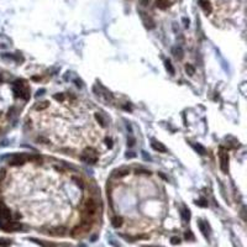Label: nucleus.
I'll list each match as a JSON object with an SVG mask.
<instances>
[{
  "mask_svg": "<svg viewBox=\"0 0 247 247\" xmlns=\"http://www.w3.org/2000/svg\"><path fill=\"white\" fill-rule=\"evenodd\" d=\"M25 162H26V156H24V154H13V156L8 157V164L11 167L21 166Z\"/></svg>",
  "mask_w": 247,
  "mask_h": 247,
  "instance_id": "obj_1",
  "label": "nucleus"
},
{
  "mask_svg": "<svg viewBox=\"0 0 247 247\" xmlns=\"http://www.w3.org/2000/svg\"><path fill=\"white\" fill-rule=\"evenodd\" d=\"M219 160H220V169L224 173H227L229 172V154L224 151H220Z\"/></svg>",
  "mask_w": 247,
  "mask_h": 247,
  "instance_id": "obj_2",
  "label": "nucleus"
},
{
  "mask_svg": "<svg viewBox=\"0 0 247 247\" xmlns=\"http://www.w3.org/2000/svg\"><path fill=\"white\" fill-rule=\"evenodd\" d=\"M2 230L4 231H8V232H13V231H19V230H22V225L20 223H16V221H10L9 224H6L5 226L2 227Z\"/></svg>",
  "mask_w": 247,
  "mask_h": 247,
  "instance_id": "obj_3",
  "label": "nucleus"
},
{
  "mask_svg": "<svg viewBox=\"0 0 247 247\" xmlns=\"http://www.w3.org/2000/svg\"><path fill=\"white\" fill-rule=\"evenodd\" d=\"M140 14H141V19H142V21H143V24H145V26L146 27H148V28H153L154 27V21L146 14V13H143V11H140Z\"/></svg>",
  "mask_w": 247,
  "mask_h": 247,
  "instance_id": "obj_4",
  "label": "nucleus"
},
{
  "mask_svg": "<svg viewBox=\"0 0 247 247\" xmlns=\"http://www.w3.org/2000/svg\"><path fill=\"white\" fill-rule=\"evenodd\" d=\"M199 5H200L201 10H203V11H204L206 15L211 14L212 8H211V5H210V3L208 2V0H199Z\"/></svg>",
  "mask_w": 247,
  "mask_h": 247,
  "instance_id": "obj_5",
  "label": "nucleus"
},
{
  "mask_svg": "<svg viewBox=\"0 0 247 247\" xmlns=\"http://www.w3.org/2000/svg\"><path fill=\"white\" fill-rule=\"evenodd\" d=\"M152 143H151V146H152V148L154 149V151H158V152H167V147L163 145V143H161V142H158V141H156V140H152L151 141Z\"/></svg>",
  "mask_w": 247,
  "mask_h": 247,
  "instance_id": "obj_6",
  "label": "nucleus"
},
{
  "mask_svg": "<svg viewBox=\"0 0 247 247\" xmlns=\"http://www.w3.org/2000/svg\"><path fill=\"white\" fill-rule=\"evenodd\" d=\"M80 160L87 164H95L98 161V158L95 156H89V154H85V153L80 156Z\"/></svg>",
  "mask_w": 247,
  "mask_h": 247,
  "instance_id": "obj_7",
  "label": "nucleus"
},
{
  "mask_svg": "<svg viewBox=\"0 0 247 247\" xmlns=\"http://www.w3.org/2000/svg\"><path fill=\"white\" fill-rule=\"evenodd\" d=\"M198 226H199V230L201 231V234L206 238H209V226H208V224L205 221H203V220H198Z\"/></svg>",
  "mask_w": 247,
  "mask_h": 247,
  "instance_id": "obj_8",
  "label": "nucleus"
},
{
  "mask_svg": "<svg viewBox=\"0 0 247 247\" xmlns=\"http://www.w3.org/2000/svg\"><path fill=\"white\" fill-rule=\"evenodd\" d=\"M180 216H182L183 221H189V219H190V211H189V209L187 206H183L180 209Z\"/></svg>",
  "mask_w": 247,
  "mask_h": 247,
  "instance_id": "obj_9",
  "label": "nucleus"
},
{
  "mask_svg": "<svg viewBox=\"0 0 247 247\" xmlns=\"http://www.w3.org/2000/svg\"><path fill=\"white\" fill-rule=\"evenodd\" d=\"M169 0H156V6L161 10H166L167 8H169Z\"/></svg>",
  "mask_w": 247,
  "mask_h": 247,
  "instance_id": "obj_10",
  "label": "nucleus"
},
{
  "mask_svg": "<svg viewBox=\"0 0 247 247\" xmlns=\"http://www.w3.org/2000/svg\"><path fill=\"white\" fill-rule=\"evenodd\" d=\"M48 234L54 235V236H65L67 234V230L65 227H56L54 230H51Z\"/></svg>",
  "mask_w": 247,
  "mask_h": 247,
  "instance_id": "obj_11",
  "label": "nucleus"
},
{
  "mask_svg": "<svg viewBox=\"0 0 247 247\" xmlns=\"http://www.w3.org/2000/svg\"><path fill=\"white\" fill-rule=\"evenodd\" d=\"M190 146L199 153V154H206V149L204 146H201L200 143H190Z\"/></svg>",
  "mask_w": 247,
  "mask_h": 247,
  "instance_id": "obj_12",
  "label": "nucleus"
},
{
  "mask_svg": "<svg viewBox=\"0 0 247 247\" xmlns=\"http://www.w3.org/2000/svg\"><path fill=\"white\" fill-rule=\"evenodd\" d=\"M130 173V171L129 169H126V168H121V169H116V171H114V175L115 177H125V175H127Z\"/></svg>",
  "mask_w": 247,
  "mask_h": 247,
  "instance_id": "obj_13",
  "label": "nucleus"
},
{
  "mask_svg": "<svg viewBox=\"0 0 247 247\" xmlns=\"http://www.w3.org/2000/svg\"><path fill=\"white\" fill-rule=\"evenodd\" d=\"M172 52H173L174 57H175V58H178V59H182V58H183V56H184V52H183L182 47H174V48L172 50Z\"/></svg>",
  "mask_w": 247,
  "mask_h": 247,
  "instance_id": "obj_14",
  "label": "nucleus"
},
{
  "mask_svg": "<svg viewBox=\"0 0 247 247\" xmlns=\"http://www.w3.org/2000/svg\"><path fill=\"white\" fill-rule=\"evenodd\" d=\"M111 225L114 227H120L122 225V218H120V216H114V218L111 219Z\"/></svg>",
  "mask_w": 247,
  "mask_h": 247,
  "instance_id": "obj_15",
  "label": "nucleus"
},
{
  "mask_svg": "<svg viewBox=\"0 0 247 247\" xmlns=\"http://www.w3.org/2000/svg\"><path fill=\"white\" fill-rule=\"evenodd\" d=\"M95 119L99 121V124H100L101 126H104V127H105V126L108 125V121H106V119L103 116V114H99V112H98V114H95Z\"/></svg>",
  "mask_w": 247,
  "mask_h": 247,
  "instance_id": "obj_16",
  "label": "nucleus"
},
{
  "mask_svg": "<svg viewBox=\"0 0 247 247\" xmlns=\"http://www.w3.org/2000/svg\"><path fill=\"white\" fill-rule=\"evenodd\" d=\"M164 65H166V69L169 72V74H172V76H173V74L175 73V71H174V68H173V66H172V63H171V61H168V59H167V61L164 62Z\"/></svg>",
  "mask_w": 247,
  "mask_h": 247,
  "instance_id": "obj_17",
  "label": "nucleus"
},
{
  "mask_svg": "<svg viewBox=\"0 0 247 247\" xmlns=\"http://www.w3.org/2000/svg\"><path fill=\"white\" fill-rule=\"evenodd\" d=\"M185 72H187L189 76H194L195 74V68L192 65H185Z\"/></svg>",
  "mask_w": 247,
  "mask_h": 247,
  "instance_id": "obj_18",
  "label": "nucleus"
},
{
  "mask_svg": "<svg viewBox=\"0 0 247 247\" xmlns=\"http://www.w3.org/2000/svg\"><path fill=\"white\" fill-rule=\"evenodd\" d=\"M198 206H200V208H208V200L206 199H204V198H201V199H199V200H197V203H195Z\"/></svg>",
  "mask_w": 247,
  "mask_h": 247,
  "instance_id": "obj_19",
  "label": "nucleus"
},
{
  "mask_svg": "<svg viewBox=\"0 0 247 247\" xmlns=\"http://www.w3.org/2000/svg\"><path fill=\"white\" fill-rule=\"evenodd\" d=\"M2 84H4V83H2ZM2 84H0V85H2ZM3 115H4V116L8 119V114H6V112H4L2 109H0V120H2ZM2 131H3V125H2V122H0V134H2Z\"/></svg>",
  "mask_w": 247,
  "mask_h": 247,
  "instance_id": "obj_20",
  "label": "nucleus"
},
{
  "mask_svg": "<svg viewBox=\"0 0 247 247\" xmlns=\"http://www.w3.org/2000/svg\"><path fill=\"white\" fill-rule=\"evenodd\" d=\"M135 143H136V138L132 137V136H130V137L127 138V146H129V147H134Z\"/></svg>",
  "mask_w": 247,
  "mask_h": 247,
  "instance_id": "obj_21",
  "label": "nucleus"
},
{
  "mask_svg": "<svg viewBox=\"0 0 247 247\" xmlns=\"http://www.w3.org/2000/svg\"><path fill=\"white\" fill-rule=\"evenodd\" d=\"M54 99L58 100V101H65V100H66V97H65V94H56V95H54Z\"/></svg>",
  "mask_w": 247,
  "mask_h": 247,
  "instance_id": "obj_22",
  "label": "nucleus"
},
{
  "mask_svg": "<svg viewBox=\"0 0 247 247\" xmlns=\"http://www.w3.org/2000/svg\"><path fill=\"white\" fill-rule=\"evenodd\" d=\"M73 180L76 182V184L78 185V187H80V188L84 187V184H83V180H82V179H78L77 177H73Z\"/></svg>",
  "mask_w": 247,
  "mask_h": 247,
  "instance_id": "obj_23",
  "label": "nucleus"
},
{
  "mask_svg": "<svg viewBox=\"0 0 247 247\" xmlns=\"http://www.w3.org/2000/svg\"><path fill=\"white\" fill-rule=\"evenodd\" d=\"M136 173H137V174H138V173H141V174H149L151 172L147 171V169H145V168H137V169H136Z\"/></svg>",
  "mask_w": 247,
  "mask_h": 247,
  "instance_id": "obj_24",
  "label": "nucleus"
},
{
  "mask_svg": "<svg viewBox=\"0 0 247 247\" xmlns=\"http://www.w3.org/2000/svg\"><path fill=\"white\" fill-rule=\"evenodd\" d=\"M171 242H172V245H179V243H180V238L177 237V236H173V237L171 238Z\"/></svg>",
  "mask_w": 247,
  "mask_h": 247,
  "instance_id": "obj_25",
  "label": "nucleus"
},
{
  "mask_svg": "<svg viewBox=\"0 0 247 247\" xmlns=\"http://www.w3.org/2000/svg\"><path fill=\"white\" fill-rule=\"evenodd\" d=\"M40 104H41V105H37V106H36V109H37V110H43V109H46V108L48 106V104H47L46 101L40 103Z\"/></svg>",
  "mask_w": 247,
  "mask_h": 247,
  "instance_id": "obj_26",
  "label": "nucleus"
},
{
  "mask_svg": "<svg viewBox=\"0 0 247 247\" xmlns=\"http://www.w3.org/2000/svg\"><path fill=\"white\" fill-rule=\"evenodd\" d=\"M141 154H142V157H143V160H145V161H152V158L148 156V154H147L145 151H142V152H141Z\"/></svg>",
  "mask_w": 247,
  "mask_h": 247,
  "instance_id": "obj_27",
  "label": "nucleus"
},
{
  "mask_svg": "<svg viewBox=\"0 0 247 247\" xmlns=\"http://www.w3.org/2000/svg\"><path fill=\"white\" fill-rule=\"evenodd\" d=\"M185 238H187V240H194V236H193L192 231H187V232H185Z\"/></svg>",
  "mask_w": 247,
  "mask_h": 247,
  "instance_id": "obj_28",
  "label": "nucleus"
},
{
  "mask_svg": "<svg viewBox=\"0 0 247 247\" xmlns=\"http://www.w3.org/2000/svg\"><path fill=\"white\" fill-rule=\"evenodd\" d=\"M105 143H106V146H108L109 148H111V147H112V140H111L110 137H108V138L105 140Z\"/></svg>",
  "mask_w": 247,
  "mask_h": 247,
  "instance_id": "obj_29",
  "label": "nucleus"
},
{
  "mask_svg": "<svg viewBox=\"0 0 247 247\" xmlns=\"http://www.w3.org/2000/svg\"><path fill=\"white\" fill-rule=\"evenodd\" d=\"M136 157V153L134 152H127L126 153V158H135Z\"/></svg>",
  "mask_w": 247,
  "mask_h": 247,
  "instance_id": "obj_30",
  "label": "nucleus"
},
{
  "mask_svg": "<svg viewBox=\"0 0 247 247\" xmlns=\"http://www.w3.org/2000/svg\"><path fill=\"white\" fill-rule=\"evenodd\" d=\"M140 3H141V5H143V6H147V5L149 4V0H140Z\"/></svg>",
  "mask_w": 247,
  "mask_h": 247,
  "instance_id": "obj_31",
  "label": "nucleus"
},
{
  "mask_svg": "<svg viewBox=\"0 0 247 247\" xmlns=\"http://www.w3.org/2000/svg\"><path fill=\"white\" fill-rule=\"evenodd\" d=\"M37 141H39V142H43V143H48V140H46V138H43V137H39Z\"/></svg>",
  "mask_w": 247,
  "mask_h": 247,
  "instance_id": "obj_32",
  "label": "nucleus"
},
{
  "mask_svg": "<svg viewBox=\"0 0 247 247\" xmlns=\"http://www.w3.org/2000/svg\"><path fill=\"white\" fill-rule=\"evenodd\" d=\"M43 93H45V89H41V90H39V91H37V95H42Z\"/></svg>",
  "mask_w": 247,
  "mask_h": 247,
  "instance_id": "obj_33",
  "label": "nucleus"
},
{
  "mask_svg": "<svg viewBox=\"0 0 247 247\" xmlns=\"http://www.w3.org/2000/svg\"><path fill=\"white\" fill-rule=\"evenodd\" d=\"M74 82H76V83H77V85H78V87H82V82H80V80H78V79H76V80H74Z\"/></svg>",
  "mask_w": 247,
  "mask_h": 247,
  "instance_id": "obj_34",
  "label": "nucleus"
}]
</instances>
